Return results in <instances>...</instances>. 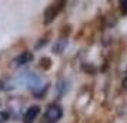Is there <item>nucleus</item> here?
Returning <instances> with one entry per match:
<instances>
[{
    "label": "nucleus",
    "mask_w": 127,
    "mask_h": 123,
    "mask_svg": "<svg viewBox=\"0 0 127 123\" xmlns=\"http://www.w3.org/2000/svg\"><path fill=\"white\" fill-rule=\"evenodd\" d=\"M62 116H63V109H62V106L57 105V103H52V105L46 109L44 120H46L47 123H56Z\"/></svg>",
    "instance_id": "nucleus-1"
},
{
    "label": "nucleus",
    "mask_w": 127,
    "mask_h": 123,
    "mask_svg": "<svg viewBox=\"0 0 127 123\" xmlns=\"http://www.w3.org/2000/svg\"><path fill=\"white\" fill-rule=\"evenodd\" d=\"M40 113V107L39 106H30L23 115V123H33L37 119Z\"/></svg>",
    "instance_id": "nucleus-2"
},
{
    "label": "nucleus",
    "mask_w": 127,
    "mask_h": 123,
    "mask_svg": "<svg viewBox=\"0 0 127 123\" xmlns=\"http://www.w3.org/2000/svg\"><path fill=\"white\" fill-rule=\"evenodd\" d=\"M60 9H62L60 4H52V6L47 7L46 13H44V23H46V24L52 23L53 20H54V17L57 16V13H59Z\"/></svg>",
    "instance_id": "nucleus-3"
},
{
    "label": "nucleus",
    "mask_w": 127,
    "mask_h": 123,
    "mask_svg": "<svg viewBox=\"0 0 127 123\" xmlns=\"http://www.w3.org/2000/svg\"><path fill=\"white\" fill-rule=\"evenodd\" d=\"M32 53H23V54H20L19 57L14 59V65L16 66H22V65H26L27 62H30L32 60Z\"/></svg>",
    "instance_id": "nucleus-4"
},
{
    "label": "nucleus",
    "mask_w": 127,
    "mask_h": 123,
    "mask_svg": "<svg viewBox=\"0 0 127 123\" xmlns=\"http://www.w3.org/2000/svg\"><path fill=\"white\" fill-rule=\"evenodd\" d=\"M9 119V113L7 112H1L0 113V123H6Z\"/></svg>",
    "instance_id": "nucleus-5"
},
{
    "label": "nucleus",
    "mask_w": 127,
    "mask_h": 123,
    "mask_svg": "<svg viewBox=\"0 0 127 123\" xmlns=\"http://www.w3.org/2000/svg\"><path fill=\"white\" fill-rule=\"evenodd\" d=\"M120 10L123 14H127V0H123L120 3Z\"/></svg>",
    "instance_id": "nucleus-6"
}]
</instances>
